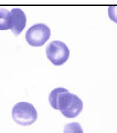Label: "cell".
<instances>
[{"mask_svg":"<svg viewBox=\"0 0 117 133\" xmlns=\"http://www.w3.org/2000/svg\"><path fill=\"white\" fill-rule=\"evenodd\" d=\"M11 16L10 11L4 8L0 9V30L10 29Z\"/></svg>","mask_w":117,"mask_h":133,"instance_id":"obj_6","label":"cell"},{"mask_svg":"<svg viewBox=\"0 0 117 133\" xmlns=\"http://www.w3.org/2000/svg\"><path fill=\"white\" fill-rule=\"evenodd\" d=\"M50 106L59 110L64 116L74 118L79 115L83 108V103L77 95L72 94L65 88H56L49 95Z\"/></svg>","mask_w":117,"mask_h":133,"instance_id":"obj_1","label":"cell"},{"mask_svg":"<svg viewBox=\"0 0 117 133\" xmlns=\"http://www.w3.org/2000/svg\"><path fill=\"white\" fill-rule=\"evenodd\" d=\"M63 133H84L81 125L79 123H72L65 125Z\"/></svg>","mask_w":117,"mask_h":133,"instance_id":"obj_7","label":"cell"},{"mask_svg":"<svg viewBox=\"0 0 117 133\" xmlns=\"http://www.w3.org/2000/svg\"><path fill=\"white\" fill-rule=\"evenodd\" d=\"M12 116L18 125L27 126L31 125L36 122L38 113L32 104L21 102L16 104L13 108Z\"/></svg>","mask_w":117,"mask_h":133,"instance_id":"obj_2","label":"cell"},{"mask_svg":"<svg viewBox=\"0 0 117 133\" xmlns=\"http://www.w3.org/2000/svg\"><path fill=\"white\" fill-rule=\"evenodd\" d=\"M50 31L46 24L38 23L32 26L26 34V39L29 44L39 46L44 44L49 39Z\"/></svg>","mask_w":117,"mask_h":133,"instance_id":"obj_4","label":"cell"},{"mask_svg":"<svg viewBox=\"0 0 117 133\" xmlns=\"http://www.w3.org/2000/svg\"><path fill=\"white\" fill-rule=\"evenodd\" d=\"M46 52L47 57L56 66L63 65L69 58L70 50L67 46L60 41L51 42L47 46Z\"/></svg>","mask_w":117,"mask_h":133,"instance_id":"obj_3","label":"cell"},{"mask_svg":"<svg viewBox=\"0 0 117 133\" xmlns=\"http://www.w3.org/2000/svg\"><path fill=\"white\" fill-rule=\"evenodd\" d=\"M108 15L111 20L117 23V6H109Z\"/></svg>","mask_w":117,"mask_h":133,"instance_id":"obj_8","label":"cell"},{"mask_svg":"<svg viewBox=\"0 0 117 133\" xmlns=\"http://www.w3.org/2000/svg\"><path fill=\"white\" fill-rule=\"evenodd\" d=\"M11 24L10 29L15 35L20 34L24 29L26 23L25 13L19 8L12 9L10 11Z\"/></svg>","mask_w":117,"mask_h":133,"instance_id":"obj_5","label":"cell"}]
</instances>
